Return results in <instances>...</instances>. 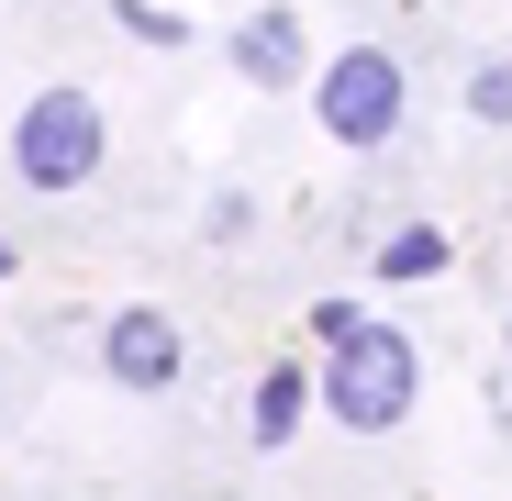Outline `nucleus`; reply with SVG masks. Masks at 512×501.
<instances>
[{
  "label": "nucleus",
  "instance_id": "9b49d317",
  "mask_svg": "<svg viewBox=\"0 0 512 501\" xmlns=\"http://www.w3.org/2000/svg\"><path fill=\"white\" fill-rule=\"evenodd\" d=\"M501 346H512V323H501Z\"/></svg>",
  "mask_w": 512,
  "mask_h": 501
},
{
  "label": "nucleus",
  "instance_id": "f03ea898",
  "mask_svg": "<svg viewBox=\"0 0 512 501\" xmlns=\"http://www.w3.org/2000/svg\"><path fill=\"white\" fill-rule=\"evenodd\" d=\"M312 123H323L334 145L379 156V145L412 123V67H401L390 45H334V56L312 67Z\"/></svg>",
  "mask_w": 512,
  "mask_h": 501
},
{
  "label": "nucleus",
  "instance_id": "9d476101",
  "mask_svg": "<svg viewBox=\"0 0 512 501\" xmlns=\"http://www.w3.org/2000/svg\"><path fill=\"white\" fill-rule=\"evenodd\" d=\"M112 12H123L145 45H179V12H156V0H112Z\"/></svg>",
  "mask_w": 512,
  "mask_h": 501
},
{
  "label": "nucleus",
  "instance_id": "7ed1b4c3",
  "mask_svg": "<svg viewBox=\"0 0 512 501\" xmlns=\"http://www.w3.org/2000/svg\"><path fill=\"white\" fill-rule=\"evenodd\" d=\"M101 156H112V112L90 90H34L12 112V179L23 190H78V179H101Z\"/></svg>",
  "mask_w": 512,
  "mask_h": 501
},
{
  "label": "nucleus",
  "instance_id": "0eeeda50",
  "mask_svg": "<svg viewBox=\"0 0 512 501\" xmlns=\"http://www.w3.org/2000/svg\"><path fill=\"white\" fill-rule=\"evenodd\" d=\"M446 257H457V245H446L435 223H401V234L379 245V279H401V290H412V279H446Z\"/></svg>",
  "mask_w": 512,
  "mask_h": 501
},
{
  "label": "nucleus",
  "instance_id": "6e6552de",
  "mask_svg": "<svg viewBox=\"0 0 512 501\" xmlns=\"http://www.w3.org/2000/svg\"><path fill=\"white\" fill-rule=\"evenodd\" d=\"M468 112L479 123H512V56H479L468 67Z\"/></svg>",
  "mask_w": 512,
  "mask_h": 501
},
{
  "label": "nucleus",
  "instance_id": "39448f33",
  "mask_svg": "<svg viewBox=\"0 0 512 501\" xmlns=\"http://www.w3.org/2000/svg\"><path fill=\"white\" fill-rule=\"evenodd\" d=\"M223 56H234V78H245V90H301L312 34H301V12H290V0H256V12L223 34Z\"/></svg>",
  "mask_w": 512,
  "mask_h": 501
},
{
  "label": "nucleus",
  "instance_id": "f257e3e1",
  "mask_svg": "<svg viewBox=\"0 0 512 501\" xmlns=\"http://www.w3.org/2000/svg\"><path fill=\"white\" fill-rule=\"evenodd\" d=\"M412 401H423V357L401 323H357L346 346H323V412L346 435H390Z\"/></svg>",
  "mask_w": 512,
  "mask_h": 501
},
{
  "label": "nucleus",
  "instance_id": "20e7f679",
  "mask_svg": "<svg viewBox=\"0 0 512 501\" xmlns=\"http://www.w3.org/2000/svg\"><path fill=\"white\" fill-rule=\"evenodd\" d=\"M101 368H112L123 390H179V368H190V334L167 323L156 301H123V312L101 323Z\"/></svg>",
  "mask_w": 512,
  "mask_h": 501
},
{
  "label": "nucleus",
  "instance_id": "423d86ee",
  "mask_svg": "<svg viewBox=\"0 0 512 501\" xmlns=\"http://www.w3.org/2000/svg\"><path fill=\"white\" fill-rule=\"evenodd\" d=\"M301 412H323V379H312L301 357H279L268 379H256V401H245V446H256V457H279V446L301 435Z\"/></svg>",
  "mask_w": 512,
  "mask_h": 501
},
{
  "label": "nucleus",
  "instance_id": "1a4fd4ad",
  "mask_svg": "<svg viewBox=\"0 0 512 501\" xmlns=\"http://www.w3.org/2000/svg\"><path fill=\"white\" fill-rule=\"evenodd\" d=\"M301 323H312V346H346V334H357V323H368V312H357V301H312V312H301Z\"/></svg>",
  "mask_w": 512,
  "mask_h": 501
}]
</instances>
